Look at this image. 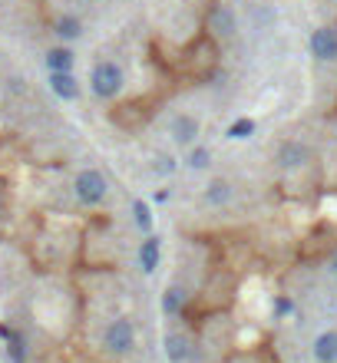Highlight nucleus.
I'll list each match as a JSON object with an SVG mask.
<instances>
[{"mask_svg": "<svg viewBox=\"0 0 337 363\" xmlns=\"http://www.w3.org/2000/svg\"><path fill=\"white\" fill-rule=\"evenodd\" d=\"M103 347H106L109 353H116V357L133 353V347H136V324L129 317L109 320L106 331H103Z\"/></svg>", "mask_w": 337, "mask_h": 363, "instance_id": "nucleus-1", "label": "nucleus"}, {"mask_svg": "<svg viewBox=\"0 0 337 363\" xmlns=\"http://www.w3.org/2000/svg\"><path fill=\"white\" fill-rule=\"evenodd\" d=\"M90 83H93V92L99 96V99H113L116 92L123 90V70L116 66L113 60H103V63H96L93 66V76H90Z\"/></svg>", "mask_w": 337, "mask_h": 363, "instance_id": "nucleus-2", "label": "nucleus"}, {"mask_svg": "<svg viewBox=\"0 0 337 363\" xmlns=\"http://www.w3.org/2000/svg\"><path fill=\"white\" fill-rule=\"evenodd\" d=\"M73 192H77V198L83 202V205H99L103 198H106L109 185L106 179H103V172H96V168H83L77 175V182H73Z\"/></svg>", "mask_w": 337, "mask_h": 363, "instance_id": "nucleus-3", "label": "nucleus"}, {"mask_svg": "<svg viewBox=\"0 0 337 363\" xmlns=\"http://www.w3.org/2000/svg\"><path fill=\"white\" fill-rule=\"evenodd\" d=\"M311 57L321 63H331L337 60V30L334 27H318V30L311 33Z\"/></svg>", "mask_w": 337, "mask_h": 363, "instance_id": "nucleus-4", "label": "nucleus"}, {"mask_svg": "<svg viewBox=\"0 0 337 363\" xmlns=\"http://www.w3.org/2000/svg\"><path fill=\"white\" fill-rule=\"evenodd\" d=\"M205 27L215 33V37H231L235 33V14H231L225 3H212L205 10Z\"/></svg>", "mask_w": 337, "mask_h": 363, "instance_id": "nucleus-5", "label": "nucleus"}, {"mask_svg": "<svg viewBox=\"0 0 337 363\" xmlns=\"http://www.w3.org/2000/svg\"><path fill=\"white\" fill-rule=\"evenodd\" d=\"M307 159H311V152L301 142H281V149H278V166L281 168H298L305 166Z\"/></svg>", "mask_w": 337, "mask_h": 363, "instance_id": "nucleus-6", "label": "nucleus"}, {"mask_svg": "<svg viewBox=\"0 0 337 363\" xmlns=\"http://www.w3.org/2000/svg\"><path fill=\"white\" fill-rule=\"evenodd\" d=\"M159 257H162V242H159V235H149L142 248H139V264H142V271L153 274L159 268Z\"/></svg>", "mask_w": 337, "mask_h": 363, "instance_id": "nucleus-7", "label": "nucleus"}, {"mask_svg": "<svg viewBox=\"0 0 337 363\" xmlns=\"http://www.w3.org/2000/svg\"><path fill=\"white\" fill-rule=\"evenodd\" d=\"M195 136H199V119L195 116H179V119L172 122V139L179 142V146H192L195 142Z\"/></svg>", "mask_w": 337, "mask_h": 363, "instance_id": "nucleus-8", "label": "nucleus"}, {"mask_svg": "<svg viewBox=\"0 0 337 363\" xmlns=\"http://www.w3.org/2000/svg\"><path fill=\"white\" fill-rule=\"evenodd\" d=\"M314 360L337 363V331H324L321 337H314Z\"/></svg>", "mask_w": 337, "mask_h": 363, "instance_id": "nucleus-9", "label": "nucleus"}, {"mask_svg": "<svg viewBox=\"0 0 337 363\" xmlns=\"http://www.w3.org/2000/svg\"><path fill=\"white\" fill-rule=\"evenodd\" d=\"M50 90L57 92L60 99H77L79 96V83L73 73H50Z\"/></svg>", "mask_w": 337, "mask_h": 363, "instance_id": "nucleus-10", "label": "nucleus"}, {"mask_svg": "<svg viewBox=\"0 0 337 363\" xmlns=\"http://www.w3.org/2000/svg\"><path fill=\"white\" fill-rule=\"evenodd\" d=\"M73 50H66V46H53L50 53H46V66H50V73H73Z\"/></svg>", "mask_w": 337, "mask_h": 363, "instance_id": "nucleus-11", "label": "nucleus"}, {"mask_svg": "<svg viewBox=\"0 0 337 363\" xmlns=\"http://www.w3.org/2000/svg\"><path fill=\"white\" fill-rule=\"evenodd\" d=\"M166 357H168V363H185L189 357H192L189 340H185L182 333H168L166 337Z\"/></svg>", "mask_w": 337, "mask_h": 363, "instance_id": "nucleus-12", "label": "nucleus"}, {"mask_svg": "<svg viewBox=\"0 0 337 363\" xmlns=\"http://www.w3.org/2000/svg\"><path fill=\"white\" fill-rule=\"evenodd\" d=\"M57 37L60 40H77L79 33H83V23H79V17H73V14H63L60 20H57Z\"/></svg>", "mask_w": 337, "mask_h": 363, "instance_id": "nucleus-13", "label": "nucleus"}, {"mask_svg": "<svg viewBox=\"0 0 337 363\" xmlns=\"http://www.w3.org/2000/svg\"><path fill=\"white\" fill-rule=\"evenodd\" d=\"M231 198V185L225 179H215V182H209V188H205V202L209 205H225Z\"/></svg>", "mask_w": 337, "mask_h": 363, "instance_id": "nucleus-14", "label": "nucleus"}, {"mask_svg": "<svg viewBox=\"0 0 337 363\" xmlns=\"http://www.w3.org/2000/svg\"><path fill=\"white\" fill-rule=\"evenodd\" d=\"M185 304V288H179V284H172V288L162 294V311H166L168 317H175L179 311H182Z\"/></svg>", "mask_w": 337, "mask_h": 363, "instance_id": "nucleus-15", "label": "nucleus"}, {"mask_svg": "<svg viewBox=\"0 0 337 363\" xmlns=\"http://www.w3.org/2000/svg\"><path fill=\"white\" fill-rule=\"evenodd\" d=\"M185 162H189V168L202 172V168H209V166H212V152L205 149V146H195V149L189 152V159H185Z\"/></svg>", "mask_w": 337, "mask_h": 363, "instance_id": "nucleus-16", "label": "nucleus"}, {"mask_svg": "<svg viewBox=\"0 0 337 363\" xmlns=\"http://www.w3.org/2000/svg\"><path fill=\"white\" fill-rule=\"evenodd\" d=\"M255 136V119H235L229 126V139H248Z\"/></svg>", "mask_w": 337, "mask_h": 363, "instance_id": "nucleus-17", "label": "nucleus"}, {"mask_svg": "<svg viewBox=\"0 0 337 363\" xmlns=\"http://www.w3.org/2000/svg\"><path fill=\"white\" fill-rule=\"evenodd\" d=\"M133 215H136V225L142 228V231H149V228H153V212H149V205H146V202H136V205H133Z\"/></svg>", "mask_w": 337, "mask_h": 363, "instance_id": "nucleus-18", "label": "nucleus"}, {"mask_svg": "<svg viewBox=\"0 0 337 363\" xmlns=\"http://www.w3.org/2000/svg\"><path fill=\"white\" fill-rule=\"evenodd\" d=\"M291 311H294V301H291V297H278V301H275V317H288Z\"/></svg>", "mask_w": 337, "mask_h": 363, "instance_id": "nucleus-19", "label": "nucleus"}, {"mask_svg": "<svg viewBox=\"0 0 337 363\" xmlns=\"http://www.w3.org/2000/svg\"><path fill=\"white\" fill-rule=\"evenodd\" d=\"M159 172H172V159L168 155H159Z\"/></svg>", "mask_w": 337, "mask_h": 363, "instance_id": "nucleus-20", "label": "nucleus"}, {"mask_svg": "<svg viewBox=\"0 0 337 363\" xmlns=\"http://www.w3.org/2000/svg\"><path fill=\"white\" fill-rule=\"evenodd\" d=\"M331 274H337V251L331 255Z\"/></svg>", "mask_w": 337, "mask_h": 363, "instance_id": "nucleus-21", "label": "nucleus"}]
</instances>
